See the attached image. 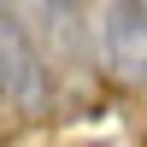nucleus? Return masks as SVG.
<instances>
[{
  "mask_svg": "<svg viewBox=\"0 0 147 147\" xmlns=\"http://www.w3.org/2000/svg\"><path fill=\"white\" fill-rule=\"evenodd\" d=\"M100 59L112 65V77L147 88V0H118L100 12Z\"/></svg>",
  "mask_w": 147,
  "mask_h": 147,
  "instance_id": "obj_1",
  "label": "nucleus"
},
{
  "mask_svg": "<svg viewBox=\"0 0 147 147\" xmlns=\"http://www.w3.org/2000/svg\"><path fill=\"white\" fill-rule=\"evenodd\" d=\"M0 77H6V100L35 106L41 77H47V53H35V47H30L18 12H0Z\"/></svg>",
  "mask_w": 147,
  "mask_h": 147,
  "instance_id": "obj_2",
  "label": "nucleus"
},
{
  "mask_svg": "<svg viewBox=\"0 0 147 147\" xmlns=\"http://www.w3.org/2000/svg\"><path fill=\"white\" fill-rule=\"evenodd\" d=\"M0 100H6V77H0Z\"/></svg>",
  "mask_w": 147,
  "mask_h": 147,
  "instance_id": "obj_3",
  "label": "nucleus"
}]
</instances>
